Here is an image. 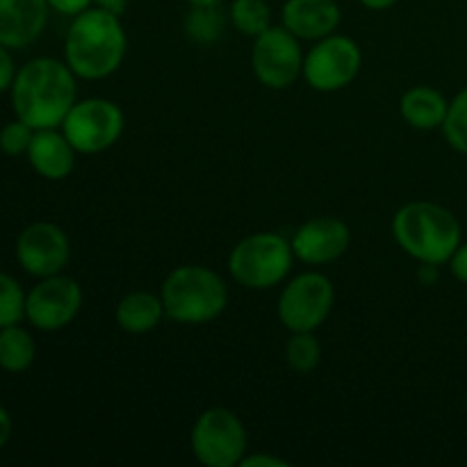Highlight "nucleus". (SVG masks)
Segmentation results:
<instances>
[{"label":"nucleus","mask_w":467,"mask_h":467,"mask_svg":"<svg viewBox=\"0 0 467 467\" xmlns=\"http://www.w3.org/2000/svg\"><path fill=\"white\" fill-rule=\"evenodd\" d=\"M76 73L55 57L30 59L12 82V108L16 119L35 130L59 128L78 100Z\"/></svg>","instance_id":"1"},{"label":"nucleus","mask_w":467,"mask_h":467,"mask_svg":"<svg viewBox=\"0 0 467 467\" xmlns=\"http://www.w3.org/2000/svg\"><path fill=\"white\" fill-rule=\"evenodd\" d=\"M128 35L119 14L91 5L73 16L64 39V62L82 80H103L121 68Z\"/></svg>","instance_id":"2"},{"label":"nucleus","mask_w":467,"mask_h":467,"mask_svg":"<svg viewBox=\"0 0 467 467\" xmlns=\"http://www.w3.org/2000/svg\"><path fill=\"white\" fill-rule=\"evenodd\" d=\"M392 237L420 265H447L463 242L461 222L433 201H410L392 217Z\"/></svg>","instance_id":"3"},{"label":"nucleus","mask_w":467,"mask_h":467,"mask_svg":"<svg viewBox=\"0 0 467 467\" xmlns=\"http://www.w3.org/2000/svg\"><path fill=\"white\" fill-rule=\"evenodd\" d=\"M167 319L185 327L210 324L228 306V287L214 269L205 265H181L171 269L160 287Z\"/></svg>","instance_id":"4"},{"label":"nucleus","mask_w":467,"mask_h":467,"mask_svg":"<svg viewBox=\"0 0 467 467\" xmlns=\"http://www.w3.org/2000/svg\"><path fill=\"white\" fill-rule=\"evenodd\" d=\"M295 251L281 233H254L233 246L228 272L246 290H272L292 272Z\"/></svg>","instance_id":"5"},{"label":"nucleus","mask_w":467,"mask_h":467,"mask_svg":"<svg viewBox=\"0 0 467 467\" xmlns=\"http://www.w3.org/2000/svg\"><path fill=\"white\" fill-rule=\"evenodd\" d=\"M246 429L242 420L223 406H213L196 418L190 433L192 454L205 467H235L246 456Z\"/></svg>","instance_id":"6"},{"label":"nucleus","mask_w":467,"mask_h":467,"mask_svg":"<svg viewBox=\"0 0 467 467\" xmlns=\"http://www.w3.org/2000/svg\"><path fill=\"white\" fill-rule=\"evenodd\" d=\"M59 128L78 153L99 155L121 140L126 117L114 100L94 96L76 100Z\"/></svg>","instance_id":"7"},{"label":"nucleus","mask_w":467,"mask_h":467,"mask_svg":"<svg viewBox=\"0 0 467 467\" xmlns=\"http://www.w3.org/2000/svg\"><path fill=\"white\" fill-rule=\"evenodd\" d=\"M336 290L322 272H304L285 283L278 296L276 313L290 333L317 331L331 315Z\"/></svg>","instance_id":"8"},{"label":"nucleus","mask_w":467,"mask_h":467,"mask_svg":"<svg viewBox=\"0 0 467 467\" xmlns=\"http://www.w3.org/2000/svg\"><path fill=\"white\" fill-rule=\"evenodd\" d=\"M363 67V50L351 36L328 35L315 41L313 48L304 57V73L310 87L322 94H333L358 78Z\"/></svg>","instance_id":"9"},{"label":"nucleus","mask_w":467,"mask_h":467,"mask_svg":"<svg viewBox=\"0 0 467 467\" xmlns=\"http://www.w3.org/2000/svg\"><path fill=\"white\" fill-rule=\"evenodd\" d=\"M285 26H272L254 39L251 67L263 87L274 91L290 89L304 73V50Z\"/></svg>","instance_id":"10"},{"label":"nucleus","mask_w":467,"mask_h":467,"mask_svg":"<svg viewBox=\"0 0 467 467\" xmlns=\"http://www.w3.org/2000/svg\"><path fill=\"white\" fill-rule=\"evenodd\" d=\"M80 308V283L64 274L39 278L26 295V319L39 331H62L78 317Z\"/></svg>","instance_id":"11"},{"label":"nucleus","mask_w":467,"mask_h":467,"mask_svg":"<svg viewBox=\"0 0 467 467\" xmlns=\"http://www.w3.org/2000/svg\"><path fill=\"white\" fill-rule=\"evenodd\" d=\"M16 260L30 276H55L62 274L71 260V242L57 223L35 222L18 235Z\"/></svg>","instance_id":"12"},{"label":"nucleus","mask_w":467,"mask_h":467,"mask_svg":"<svg viewBox=\"0 0 467 467\" xmlns=\"http://www.w3.org/2000/svg\"><path fill=\"white\" fill-rule=\"evenodd\" d=\"M295 258L306 265H328L347 254L351 231L337 217H313L301 223L292 235Z\"/></svg>","instance_id":"13"},{"label":"nucleus","mask_w":467,"mask_h":467,"mask_svg":"<svg viewBox=\"0 0 467 467\" xmlns=\"http://www.w3.org/2000/svg\"><path fill=\"white\" fill-rule=\"evenodd\" d=\"M48 0H0V44L9 50L35 44L46 30Z\"/></svg>","instance_id":"14"},{"label":"nucleus","mask_w":467,"mask_h":467,"mask_svg":"<svg viewBox=\"0 0 467 467\" xmlns=\"http://www.w3.org/2000/svg\"><path fill=\"white\" fill-rule=\"evenodd\" d=\"M340 21L342 9L336 0H285L281 7V26L304 41L333 35Z\"/></svg>","instance_id":"15"},{"label":"nucleus","mask_w":467,"mask_h":467,"mask_svg":"<svg viewBox=\"0 0 467 467\" xmlns=\"http://www.w3.org/2000/svg\"><path fill=\"white\" fill-rule=\"evenodd\" d=\"M27 162L46 181H64L76 169V155L71 141L57 128L35 130L32 144L27 149Z\"/></svg>","instance_id":"16"},{"label":"nucleus","mask_w":467,"mask_h":467,"mask_svg":"<svg viewBox=\"0 0 467 467\" xmlns=\"http://www.w3.org/2000/svg\"><path fill=\"white\" fill-rule=\"evenodd\" d=\"M164 317L167 315H164L162 296L146 290L128 292L126 296H121V301L117 304V310H114V322H117V327L123 333H130V336L150 333L153 328L160 327V322Z\"/></svg>","instance_id":"17"},{"label":"nucleus","mask_w":467,"mask_h":467,"mask_svg":"<svg viewBox=\"0 0 467 467\" xmlns=\"http://www.w3.org/2000/svg\"><path fill=\"white\" fill-rule=\"evenodd\" d=\"M450 109V100L429 85L410 87L400 100V114L415 130H436L442 128Z\"/></svg>","instance_id":"18"},{"label":"nucleus","mask_w":467,"mask_h":467,"mask_svg":"<svg viewBox=\"0 0 467 467\" xmlns=\"http://www.w3.org/2000/svg\"><path fill=\"white\" fill-rule=\"evenodd\" d=\"M36 345L30 331H26L18 324L0 328V368L5 372H26L35 363Z\"/></svg>","instance_id":"19"},{"label":"nucleus","mask_w":467,"mask_h":467,"mask_svg":"<svg viewBox=\"0 0 467 467\" xmlns=\"http://www.w3.org/2000/svg\"><path fill=\"white\" fill-rule=\"evenodd\" d=\"M226 23L228 16L222 12V5H190L185 16V35L194 44L210 46L222 39Z\"/></svg>","instance_id":"20"},{"label":"nucleus","mask_w":467,"mask_h":467,"mask_svg":"<svg viewBox=\"0 0 467 467\" xmlns=\"http://www.w3.org/2000/svg\"><path fill=\"white\" fill-rule=\"evenodd\" d=\"M228 21L240 35L255 39L274 26L272 7L267 0H233L228 7Z\"/></svg>","instance_id":"21"},{"label":"nucleus","mask_w":467,"mask_h":467,"mask_svg":"<svg viewBox=\"0 0 467 467\" xmlns=\"http://www.w3.org/2000/svg\"><path fill=\"white\" fill-rule=\"evenodd\" d=\"M285 360L295 372H313L322 360V345H319L315 331L292 333L285 345Z\"/></svg>","instance_id":"22"},{"label":"nucleus","mask_w":467,"mask_h":467,"mask_svg":"<svg viewBox=\"0 0 467 467\" xmlns=\"http://www.w3.org/2000/svg\"><path fill=\"white\" fill-rule=\"evenodd\" d=\"M442 135L456 153L467 155V87L454 96V100H450Z\"/></svg>","instance_id":"23"},{"label":"nucleus","mask_w":467,"mask_h":467,"mask_svg":"<svg viewBox=\"0 0 467 467\" xmlns=\"http://www.w3.org/2000/svg\"><path fill=\"white\" fill-rule=\"evenodd\" d=\"M26 317V292L21 283L0 272V328L18 324Z\"/></svg>","instance_id":"24"},{"label":"nucleus","mask_w":467,"mask_h":467,"mask_svg":"<svg viewBox=\"0 0 467 467\" xmlns=\"http://www.w3.org/2000/svg\"><path fill=\"white\" fill-rule=\"evenodd\" d=\"M32 137H35V128L27 126L26 121L16 119V121L7 123V126L0 130V150L5 155H26L27 149L32 144Z\"/></svg>","instance_id":"25"},{"label":"nucleus","mask_w":467,"mask_h":467,"mask_svg":"<svg viewBox=\"0 0 467 467\" xmlns=\"http://www.w3.org/2000/svg\"><path fill=\"white\" fill-rule=\"evenodd\" d=\"M14 78H16V67H14L12 55H9V48L0 44V94L12 89Z\"/></svg>","instance_id":"26"},{"label":"nucleus","mask_w":467,"mask_h":467,"mask_svg":"<svg viewBox=\"0 0 467 467\" xmlns=\"http://www.w3.org/2000/svg\"><path fill=\"white\" fill-rule=\"evenodd\" d=\"M48 5L53 12L73 18L80 12H85V9H89L94 5V0H48Z\"/></svg>","instance_id":"27"},{"label":"nucleus","mask_w":467,"mask_h":467,"mask_svg":"<svg viewBox=\"0 0 467 467\" xmlns=\"http://www.w3.org/2000/svg\"><path fill=\"white\" fill-rule=\"evenodd\" d=\"M447 265H450L456 281L467 285V242H461V246L454 251V255H451V260Z\"/></svg>","instance_id":"28"},{"label":"nucleus","mask_w":467,"mask_h":467,"mask_svg":"<svg viewBox=\"0 0 467 467\" xmlns=\"http://www.w3.org/2000/svg\"><path fill=\"white\" fill-rule=\"evenodd\" d=\"M240 467H287V461L276 459V456L272 454H254V456H244Z\"/></svg>","instance_id":"29"},{"label":"nucleus","mask_w":467,"mask_h":467,"mask_svg":"<svg viewBox=\"0 0 467 467\" xmlns=\"http://www.w3.org/2000/svg\"><path fill=\"white\" fill-rule=\"evenodd\" d=\"M9 438H12V418H9L7 409L0 406V450L7 445Z\"/></svg>","instance_id":"30"},{"label":"nucleus","mask_w":467,"mask_h":467,"mask_svg":"<svg viewBox=\"0 0 467 467\" xmlns=\"http://www.w3.org/2000/svg\"><path fill=\"white\" fill-rule=\"evenodd\" d=\"M94 5L100 9H108L112 14H119V16H123L128 9V0H94Z\"/></svg>","instance_id":"31"},{"label":"nucleus","mask_w":467,"mask_h":467,"mask_svg":"<svg viewBox=\"0 0 467 467\" xmlns=\"http://www.w3.org/2000/svg\"><path fill=\"white\" fill-rule=\"evenodd\" d=\"M418 276L424 285H431V283L438 281V265H422Z\"/></svg>","instance_id":"32"},{"label":"nucleus","mask_w":467,"mask_h":467,"mask_svg":"<svg viewBox=\"0 0 467 467\" xmlns=\"http://www.w3.org/2000/svg\"><path fill=\"white\" fill-rule=\"evenodd\" d=\"M358 3L363 5V7L372 9V12H383V9L395 7V5L400 3V0H358Z\"/></svg>","instance_id":"33"},{"label":"nucleus","mask_w":467,"mask_h":467,"mask_svg":"<svg viewBox=\"0 0 467 467\" xmlns=\"http://www.w3.org/2000/svg\"><path fill=\"white\" fill-rule=\"evenodd\" d=\"M190 5H222L226 0H187Z\"/></svg>","instance_id":"34"}]
</instances>
